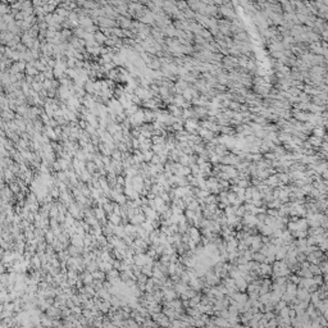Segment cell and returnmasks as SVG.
Segmentation results:
<instances>
[{
  "mask_svg": "<svg viewBox=\"0 0 328 328\" xmlns=\"http://www.w3.org/2000/svg\"><path fill=\"white\" fill-rule=\"evenodd\" d=\"M35 40H36V38H33L28 32H24V33L22 35V37H21V42H22L23 45H26L28 49H32V48H33Z\"/></svg>",
  "mask_w": 328,
  "mask_h": 328,
  "instance_id": "obj_1",
  "label": "cell"
},
{
  "mask_svg": "<svg viewBox=\"0 0 328 328\" xmlns=\"http://www.w3.org/2000/svg\"><path fill=\"white\" fill-rule=\"evenodd\" d=\"M107 40H108V37L103 33V31H101V30L99 31V32L95 33V41H96L97 44L100 45V46H103V45H105V42H107Z\"/></svg>",
  "mask_w": 328,
  "mask_h": 328,
  "instance_id": "obj_2",
  "label": "cell"
},
{
  "mask_svg": "<svg viewBox=\"0 0 328 328\" xmlns=\"http://www.w3.org/2000/svg\"><path fill=\"white\" fill-rule=\"evenodd\" d=\"M38 70L35 68L33 65H31V64H28L27 63V67H26V76H31V77H36L37 75H38Z\"/></svg>",
  "mask_w": 328,
  "mask_h": 328,
  "instance_id": "obj_3",
  "label": "cell"
},
{
  "mask_svg": "<svg viewBox=\"0 0 328 328\" xmlns=\"http://www.w3.org/2000/svg\"><path fill=\"white\" fill-rule=\"evenodd\" d=\"M144 154V159H145V163H150L151 160H153V158H154V151L153 150H149V151H145V153H142Z\"/></svg>",
  "mask_w": 328,
  "mask_h": 328,
  "instance_id": "obj_4",
  "label": "cell"
},
{
  "mask_svg": "<svg viewBox=\"0 0 328 328\" xmlns=\"http://www.w3.org/2000/svg\"><path fill=\"white\" fill-rule=\"evenodd\" d=\"M44 76H45V78L46 80H55V76H54V69H51V68H46V70H45L44 72Z\"/></svg>",
  "mask_w": 328,
  "mask_h": 328,
  "instance_id": "obj_5",
  "label": "cell"
},
{
  "mask_svg": "<svg viewBox=\"0 0 328 328\" xmlns=\"http://www.w3.org/2000/svg\"><path fill=\"white\" fill-rule=\"evenodd\" d=\"M112 159L113 160H117V162H122V153L118 149H115L112 153Z\"/></svg>",
  "mask_w": 328,
  "mask_h": 328,
  "instance_id": "obj_6",
  "label": "cell"
},
{
  "mask_svg": "<svg viewBox=\"0 0 328 328\" xmlns=\"http://www.w3.org/2000/svg\"><path fill=\"white\" fill-rule=\"evenodd\" d=\"M96 168H97V165L94 163V162H87L86 163V171L89 172V173H92L94 171H96Z\"/></svg>",
  "mask_w": 328,
  "mask_h": 328,
  "instance_id": "obj_7",
  "label": "cell"
}]
</instances>
